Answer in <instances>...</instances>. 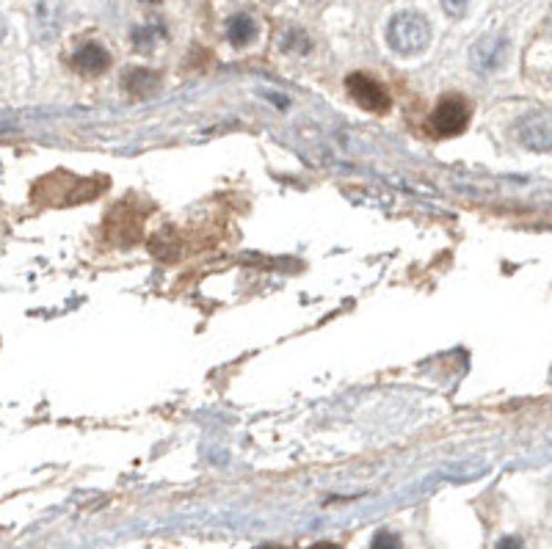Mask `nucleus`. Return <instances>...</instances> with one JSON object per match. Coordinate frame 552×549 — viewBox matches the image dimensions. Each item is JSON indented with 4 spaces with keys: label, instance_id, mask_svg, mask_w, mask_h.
I'll use <instances>...</instances> for the list:
<instances>
[{
    "label": "nucleus",
    "instance_id": "obj_1",
    "mask_svg": "<svg viewBox=\"0 0 552 549\" xmlns=\"http://www.w3.org/2000/svg\"><path fill=\"white\" fill-rule=\"evenodd\" d=\"M108 186L106 177H77L66 168H58L47 177H42L34 186V202L45 208H69L80 202H91L103 194Z\"/></svg>",
    "mask_w": 552,
    "mask_h": 549
},
{
    "label": "nucleus",
    "instance_id": "obj_13",
    "mask_svg": "<svg viewBox=\"0 0 552 549\" xmlns=\"http://www.w3.org/2000/svg\"><path fill=\"white\" fill-rule=\"evenodd\" d=\"M371 549H404V544H401V538H398L393 530H379V533L373 535Z\"/></svg>",
    "mask_w": 552,
    "mask_h": 549
},
{
    "label": "nucleus",
    "instance_id": "obj_3",
    "mask_svg": "<svg viewBox=\"0 0 552 549\" xmlns=\"http://www.w3.org/2000/svg\"><path fill=\"white\" fill-rule=\"evenodd\" d=\"M470 117H473L470 100L465 95L450 91V95H442L436 100V108L428 117V130L434 138H455L467 130Z\"/></svg>",
    "mask_w": 552,
    "mask_h": 549
},
{
    "label": "nucleus",
    "instance_id": "obj_12",
    "mask_svg": "<svg viewBox=\"0 0 552 549\" xmlns=\"http://www.w3.org/2000/svg\"><path fill=\"white\" fill-rule=\"evenodd\" d=\"M282 47L291 50V53H307V50L312 47V42H310V36H304L302 31H291V34H285Z\"/></svg>",
    "mask_w": 552,
    "mask_h": 549
},
{
    "label": "nucleus",
    "instance_id": "obj_10",
    "mask_svg": "<svg viewBox=\"0 0 552 549\" xmlns=\"http://www.w3.org/2000/svg\"><path fill=\"white\" fill-rule=\"evenodd\" d=\"M257 31H260L257 20H254L251 15H246V12H238V15H232V17L227 20V39H230L235 47L251 45V42L257 39Z\"/></svg>",
    "mask_w": 552,
    "mask_h": 549
},
{
    "label": "nucleus",
    "instance_id": "obj_15",
    "mask_svg": "<svg viewBox=\"0 0 552 549\" xmlns=\"http://www.w3.org/2000/svg\"><path fill=\"white\" fill-rule=\"evenodd\" d=\"M495 549H525V544L519 541V538H514V535H508V538H503Z\"/></svg>",
    "mask_w": 552,
    "mask_h": 549
},
{
    "label": "nucleus",
    "instance_id": "obj_4",
    "mask_svg": "<svg viewBox=\"0 0 552 549\" xmlns=\"http://www.w3.org/2000/svg\"><path fill=\"white\" fill-rule=\"evenodd\" d=\"M345 88H348V95H351V100L359 106V108H364V111H371V114H384V111H390V91L376 80V77H371V75H364V72H351L348 77H345Z\"/></svg>",
    "mask_w": 552,
    "mask_h": 549
},
{
    "label": "nucleus",
    "instance_id": "obj_2",
    "mask_svg": "<svg viewBox=\"0 0 552 549\" xmlns=\"http://www.w3.org/2000/svg\"><path fill=\"white\" fill-rule=\"evenodd\" d=\"M431 42V23L420 12H398L387 25V45L398 56H417Z\"/></svg>",
    "mask_w": 552,
    "mask_h": 549
},
{
    "label": "nucleus",
    "instance_id": "obj_18",
    "mask_svg": "<svg viewBox=\"0 0 552 549\" xmlns=\"http://www.w3.org/2000/svg\"><path fill=\"white\" fill-rule=\"evenodd\" d=\"M144 4H158V0H144Z\"/></svg>",
    "mask_w": 552,
    "mask_h": 549
},
{
    "label": "nucleus",
    "instance_id": "obj_11",
    "mask_svg": "<svg viewBox=\"0 0 552 549\" xmlns=\"http://www.w3.org/2000/svg\"><path fill=\"white\" fill-rule=\"evenodd\" d=\"M166 36V28L160 25V23H147V25H136L133 31H130V42H133V47L136 50H141V53H147V50H152L160 39Z\"/></svg>",
    "mask_w": 552,
    "mask_h": 549
},
{
    "label": "nucleus",
    "instance_id": "obj_9",
    "mask_svg": "<svg viewBox=\"0 0 552 549\" xmlns=\"http://www.w3.org/2000/svg\"><path fill=\"white\" fill-rule=\"evenodd\" d=\"M158 86H160V75L152 72V69H147V66H130L122 75V88L128 91L133 100L152 97L155 91H158Z\"/></svg>",
    "mask_w": 552,
    "mask_h": 549
},
{
    "label": "nucleus",
    "instance_id": "obj_8",
    "mask_svg": "<svg viewBox=\"0 0 552 549\" xmlns=\"http://www.w3.org/2000/svg\"><path fill=\"white\" fill-rule=\"evenodd\" d=\"M69 64H72L75 72H80L86 77H95V75H103L111 66V53L100 42H83L80 47H75Z\"/></svg>",
    "mask_w": 552,
    "mask_h": 549
},
{
    "label": "nucleus",
    "instance_id": "obj_7",
    "mask_svg": "<svg viewBox=\"0 0 552 549\" xmlns=\"http://www.w3.org/2000/svg\"><path fill=\"white\" fill-rule=\"evenodd\" d=\"M516 138L525 149L533 152H549L552 149V114L549 111H536L527 114L516 125Z\"/></svg>",
    "mask_w": 552,
    "mask_h": 549
},
{
    "label": "nucleus",
    "instance_id": "obj_6",
    "mask_svg": "<svg viewBox=\"0 0 552 549\" xmlns=\"http://www.w3.org/2000/svg\"><path fill=\"white\" fill-rule=\"evenodd\" d=\"M508 58V39L503 34H484L473 47H470V66L478 75H489L500 69Z\"/></svg>",
    "mask_w": 552,
    "mask_h": 549
},
{
    "label": "nucleus",
    "instance_id": "obj_17",
    "mask_svg": "<svg viewBox=\"0 0 552 549\" xmlns=\"http://www.w3.org/2000/svg\"><path fill=\"white\" fill-rule=\"evenodd\" d=\"M257 549H285V546H257Z\"/></svg>",
    "mask_w": 552,
    "mask_h": 549
},
{
    "label": "nucleus",
    "instance_id": "obj_16",
    "mask_svg": "<svg viewBox=\"0 0 552 549\" xmlns=\"http://www.w3.org/2000/svg\"><path fill=\"white\" fill-rule=\"evenodd\" d=\"M310 549H340L337 544H332V541H318V544H312Z\"/></svg>",
    "mask_w": 552,
    "mask_h": 549
},
{
    "label": "nucleus",
    "instance_id": "obj_5",
    "mask_svg": "<svg viewBox=\"0 0 552 549\" xmlns=\"http://www.w3.org/2000/svg\"><path fill=\"white\" fill-rule=\"evenodd\" d=\"M130 208V199H122L106 219V229H108V238L119 246H130L141 238V227H144V216L147 213H138L136 208Z\"/></svg>",
    "mask_w": 552,
    "mask_h": 549
},
{
    "label": "nucleus",
    "instance_id": "obj_14",
    "mask_svg": "<svg viewBox=\"0 0 552 549\" xmlns=\"http://www.w3.org/2000/svg\"><path fill=\"white\" fill-rule=\"evenodd\" d=\"M439 4L450 17H462L470 9V0H439Z\"/></svg>",
    "mask_w": 552,
    "mask_h": 549
}]
</instances>
